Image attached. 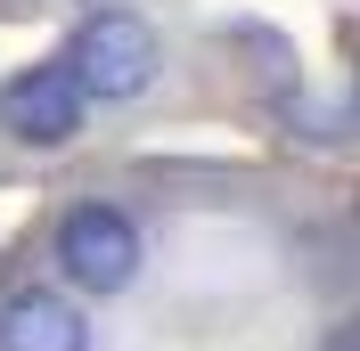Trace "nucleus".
I'll use <instances>...</instances> for the list:
<instances>
[{
	"label": "nucleus",
	"instance_id": "2",
	"mask_svg": "<svg viewBox=\"0 0 360 351\" xmlns=\"http://www.w3.org/2000/svg\"><path fill=\"white\" fill-rule=\"evenodd\" d=\"M139 229L123 204H74L66 220H58V270H66V286H82V294H123V286L139 278Z\"/></svg>",
	"mask_w": 360,
	"mask_h": 351
},
{
	"label": "nucleus",
	"instance_id": "3",
	"mask_svg": "<svg viewBox=\"0 0 360 351\" xmlns=\"http://www.w3.org/2000/svg\"><path fill=\"white\" fill-rule=\"evenodd\" d=\"M90 98L74 90V74L49 58V66H25L0 82V131L17 139V147H66L74 131H82Z\"/></svg>",
	"mask_w": 360,
	"mask_h": 351
},
{
	"label": "nucleus",
	"instance_id": "5",
	"mask_svg": "<svg viewBox=\"0 0 360 351\" xmlns=\"http://www.w3.org/2000/svg\"><path fill=\"white\" fill-rule=\"evenodd\" d=\"M328 351H352V335H344V327H336V335H328Z\"/></svg>",
	"mask_w": 360,
	"mask_h": 351
},
{
	"label": "nucleus",
	"instance_id": "4",
	"mask_svg": "<svg viewBox=\"0 0 360 351\" xmlns=\"http://www.w3.org/2000/svg\"><path fill=\"white\" fill-rule=\"evenodd\" d=\"M0 351H90V327L66 294L25 286V294L0 303Z\"/></svg>",
	"mask_w": 360,
	"mask_h": 351
},
{
	"label": "nucleus",
	"instance_id": "1",
	"mask_svg": "<svg viewBox=\"0 0 360 351\" xmlns=\"http://www.w3.org/2000/svg\"><path fill=\"white\" fill-rule=\"evenodd\" d=\"M58 66L74 74L82 98H139V90L156 82V66H164V41H156V25L131 17V8H98V17L74 25V41H66Z\"/></svg>",
	"mask_w": 360,
	"mask_h": 351
}]
</instances>
